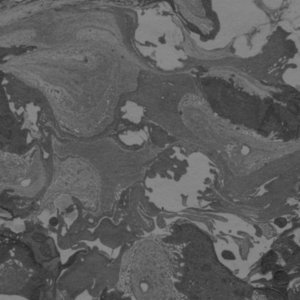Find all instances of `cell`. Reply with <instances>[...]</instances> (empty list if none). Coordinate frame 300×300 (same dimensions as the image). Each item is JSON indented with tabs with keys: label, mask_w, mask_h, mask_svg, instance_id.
Returning a JSON list of instances; mask_svg holds the SVG:
<instances>
[{
	"label": "cell",
	"mask_w": 300,
	"mask_h": 300,
	"mask_svg": "<svg viewBox=\"0 0 300 300\" xmlns=\"http://www.w3.org/2000/svg\"><path fill=\"white\" fill-rule=\"evenodd\" d=\"M287 278H288V276H287L286 273L284 272H283V271H278V272H276V274H275V280L279 283L284 282V281L287 280Z\"/></svg>",
	"instance_id": "2"
},
{
	"label": "cell",
	"mask_w": 300,
	"mask_h": 300,
	"mask_svg": "<svg viewBox=\"0 0 300 300\" xmlns=\"http://www.w3.org/2000/svg\"><path fill=\"white\" fill-rule=\"evenodd\" d=\"M70 55L28 2L1 20L2 73L38 91L55 118L70 124L104 121L115 106L114 6L106 1H46Z\"/></svg>",
	"instance_id": "1"
},
{
	"label": "cell",
	"mask_w": 300,
	"mask_h": 300,
	"mask_svg": "<svg viewBox=\"0 0 300 300\" xmlns=\"http://www.w3.org/2000/svg\"><path fill=\"white\" fill-rule=\"evenodd\" d=\"M276 224H278L280 227H283V226H284L285 224H286V220H284V219H282V218L277 219V220H276Z\"/></svg>",
	"instance_id": "3"
}]
</instances>
